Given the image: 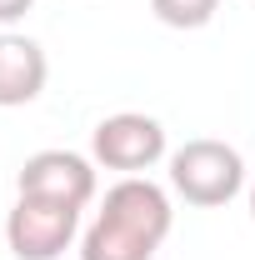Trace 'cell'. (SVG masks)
Wrapping results in <instances>:
<instances>
[{
  "instance_id": "9c48e42d",
  "label": "cell",
  "mask_w": 255,
  "mask_h": 260,
  "mask_svg": "<svg viewBox=\"0 0 255 260\" xmlns=\"http://www.w3.org/2000/svg\"><path fill=\"white\" fill-rule=\"evenodd\" d=\"M250 215H255V190H250Z\"/></svg>"
},
{
  "instance_id": "52a82bcc",
  "label": "cell",
  "mask_w": 255,
  "mask_h": 260,
  "mask_svg": "<svg viewBox=\"0 0 255 260\" xmlns=\"http://www.w3.org/2000/svg\"><path fill=\"white\" fill-rule=\"evenodd\" d=\"M215 5H220V0H150V10H155L165 25H175V30L205 25V20L215 15Z\"/></svg>"
},
{
  "instance_id": "3957f363",
  "label": "cell",
  "mask_w": 255,
  "mask_h": 260,
  "mask_svg": "<svg viewBox=\"0 0 255 260\" xmlns=\"http://www.w3.org/2000/svg\"><path fill=\"white\" fill-rule=\"evenodd\" d=\"M80 210L75 205H55V200H40V195H20L10 220H5V240L20 260H55L75 235Z\"/></svg>"
},
{
  "instance_id": "6da1fadb",
  "label": "cell",
  "mask_w": 255,
  "mask_h": 260,
  "mask_svg": "<svg viewBox=\"0 0 255 260\" xmlns=\"http://www.w3.org/2000/svg\"><path fill=\"white\" fill-rule=\"evenodd\" d=\"M170 235V200L150 180H120L85 230L80 260H150Z\"/></svg>"
},
{
  "instance_id": "5b68a950",
  "label": "cell",
  "mask_w": 255,
  "mask_h": 260,
  "mask_svg": "<svg viewBox=\"0 0 255 260\" xmlns=\"http://www.w3.org/2000/svg\"><path fill=\"white\" fill-rule=\"evenodd\" d=\"M20 195H40V200H55V205H85L95 195V170L85 155H70V150H40L20 165Z\"/></svg>"
},
{
  "instance_id": "7a4b0ae2",
  "label": "cell",
  "mask_w": 255,
  "mask_h": 260,
  "mask_svg": "<svg viewBox=\"0 0 255 260\" xmlns=\"http://www.w3.org/2000/svg\"><path fill=\"white\" fill-rule=\"evenodd\" d=\"M245 165L225 140H185L170 155V185L185 195L190 205H225L230 195L240 190Z\"/></svg>"
},
{
  "instance_id": "277c9868",
  "label": "cell",
  "mask_w": 255,
  "mask_h": 260,
  "mask_svg": "<svg viewBox=\"0 0 255 260\" xmlns=\"http://www.w3.org/2000/svg\"><path fill=\"white\" fill-rule=\"evenodd\" d=\"M165 155V130L150 115H110L95 125V160L105 170H145Z\"/></svg>"
},
{
  "instance_id": "ba28073f",
  "label": "cell",
  "mask_w": 255,
  "mask_h": 260,
  "mask_svg": "<svg viewBox=\"0 0 255 260\" xmlns=\"http://www.w3.org/2000/svg\"><path fill=\"white\" fill-rule=\"evenodd\" d=\"M35 0H0V25H10V20H20L25 10H30Z\"/></svg>"
},
{
  "instance_id": "8992f818",
  "label": "cell",
  "mask_w": 255,
  "mask_h": 260,
  "mask_svg": "<svg viewBox=\"0 0 255 260\" xmlns=\"http://www.w3.org/2000/svg\"><path fill=\"white\" fill-rule=\"evenodd\" d=\"M45 50L25 35H0V105H30L45 90Z\"/></svg>"
}]
</instances>
